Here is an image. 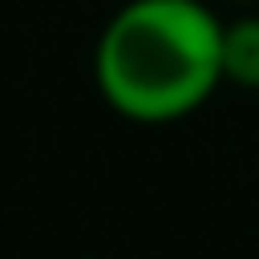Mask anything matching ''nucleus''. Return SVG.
<instances>
[{
	"mask_svg": "<svg viewBox=\"0 0 259 259\" xmlns=\"http://www.w3.org/2000/svg\"><path fill=\"white\" fill-rule=\"evenodd\" d=\"M101 101L135 125H173L226 87L221 19L202 0H125L92 53Z\"/></svg>",
	"mask_w": 259,
	"mask_h": 259,
	"instance_id": "obj_1",
	"label": "nucleus"
},
{
	"mask_svg": "<svg viewBox=\"0 0 259 259\" xmlns=\"http://www.w3.org/2000/svg\"><path fill=\"white\" fill-rule=\"evenodd\" d=\"M221 77L240 92H259V15L221 19Z\"/></svg>",
	"mask_w": 259,
	"mask_h": 259,
	"instance_id": "obj_2",
	"label": "nucleus"
},
{
	"mask_svg": "<svg viewBox=\"0 0 259 259\" xmlns=\"http://www.w3.org/2000/svg\"><path fill=\"white\" fill-rule=\"evenodd\" d=\"M235 5H254V0H235Z\"/></svg>",
	"mask_w": 259,
	"mask_h": 259,
	"instance_id": "obj_3",
	"label": "nucleus"
}]
</instances>
